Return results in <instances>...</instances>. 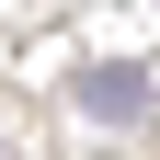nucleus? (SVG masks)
I'll return each mask as SVG.
<instances>
[{
    "label": "nucleus",
    "instance_id": "nucleus-1",
    "mask_svg": "<svg viewBox=\"0 0 160 160\" xmlns=\"http://www.w3.org/2000/svg\"><path fill=\"white\" fill-rule=\"evenodd\" d=\"M69 103L92 114V126H137V114H149V80H137V69H80Z\"/></svg>",
    "mask_w": 160,
    "mask_h": 160
}]
</instances>
